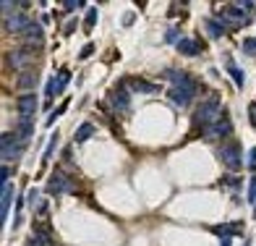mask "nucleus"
Instances as JSON below:
<instances>
[{
    "label": "nucleus",
    "instance_id": "obj_28",
    "mask_svg": "<svg viewBox=\"0 0 256 246\" xmlns=\"http://www.w3.org/2000/svg\"><path fill=\"white\" fill-rule=\"evenodd\" d=\"M246 165H249V170H256V147L249 149V162Z\"/></svg>",
    "mask_w": 256,
    "mask_h": 246
},
{
    "label": "nucleus",
    "instance_id": "obj_23",
    "mask_svg": "<svg viewBox=\"0 0 256 246\" xmlns=\"http://www.w3.org/2000/svg\"><path fill=\"white\" fill-rule=\"evenodd\" d=\"M241 48H243L246 55H256V37H246Z\"/></svg>",
    "mask_w": 256,
    "mask_h": 246
},
{
    "label": "nucleus",
    "instance_id": "obj_12",
    "mask_svg": "<svg viewBox=\"0 0 256 246\" xmlns=\"http://www.w3.org/2000/svg\"><path fill=\"white\" fill-rule=\"evenodd\" d=\"M32 24V19L26 13H21V11H16L13 16H8L5 19V32L8 34H24V29Z\"/></svg>",
    "mask_w": 256,
    "mask_h": 246
},
{
    "label": "nucleus",
    "instance_id": "obj_8",
    "mask_svg": "<svg viewBox=\"0 0 256 246\" xmlns=\"http://www.w3.org/2000/svg\"><path fill=\"white\" fill-rule=\"evenodd\" d=\"M219 21H222V24H233V26H243V24H249V16L243 13L241 5H225L222 13H219Z\"/></svg>",
    "mask_w": 256,
    "mask_h": 246
},
{
    "label": "nucleus",
    "instance_id": "obj_35",
    "mask_svg": "<svg viewBox=\"0 0 256 246\" xmlns=\"http://www.w3.org/2000/svg\"><path fill=\"white\" fill-rule=\"evenodd\" d=\"M238 5H241L243 11H251V8H254V3H251V0H243V3H238Z\"/></svg>",
    "mask_w": 256,
    "mask_h": 246
},
{
    "label": "nucleus",
    "instance_id": "obj_36",
    "mask_svg": "<svg viewBox=\"0 0 256 246\" xmlns=\"http://www.w3.org/2000/svg\"><path fill=\"white\" fill-rule=\"evenodd\" d=\"M34 199H37V191H34V189L26 191V202H34Z\"/></svg>",
    "mask_w": 256,
    "mask_h": 246
},
{
    "label": "nucleus",
    "instance_id": "obj_2",
    "mask_svg": "<svg viewBox=\"0 0 256 246\" xmlns=\"http://www.w3.org/2000/svg\"><path fill=\"white\" fill-rule=\"evenodd\" d=\"M219 121V102L214 97H209L204 99L199 107H196V113H194V126H201V129H209V126H214Z\"/></svg>",
    "mask_w": 256,
    "mask_h": 246
},
{
    "label": "nucleus",
    "instance_id": "obj_9",
    "mask_svg": "<svg viewBox=\"0 0 256 246\" xmlns=\"http://www.w3.org/2000/svg\"><path fill=\"white\" fill-rule=\"evenodd\" d=\"M34 60V50L32 48H26V50H13V52H8V66H11L13 71H24L29 63Z\"/></svg>",
    "mask_w": 256,
    "mask_h": 246
},
{
    "label": "nucleus",
    "instance_id": "obj_10",
    "mask_svg": "<svg viewBox=\"0 0 256 246\" xmlns=\"http://www.w3.org/2000/svg\"><path fill=\"white\" fill-rule=\"evenodd\" d=\"M16 107H18V115H21V118H34L37 107H40V102H37V95L34 92H24L21 97H18Z\"/></svg>",
    "mask_w": 256,
    "mask_h": 246
},
{
    "label": "nucleus",
    "instance_id": "obj_17",
    "mask_svg": "<svg viewBox=\"0 0 256 246\" xmlns=\"http://www.w3.org/2000/svg\"><path fill=\"white\" fill-rule=\"evenodd\" d=\"M204 29H207V34L212 40H219V37H225V24L222 21H214V19H207L204 21Z\"/></svg>",
    "mask_w": 256,
    "mask_h": 246
},
{
    "label": "nucleus",
    "instance_id": "obj_19",
    "mask_svg": "<svg viewBox=\"0 0 256 246\" xmlns=\"http://www.w3.org/2000/svg\"><path fill=\"white\" fill-rule=\"evenodd\" d=\"M128 87H131L133 92H144V95H154V92H157V84H146V81H141V79H131V81H128Z\"/></svg>",
    "mask_w": 256,
    "mask_h": 246
},
{
    "label": "nucleus",
    "instance_id": "obj_27",
    "mask_svg": "<svg viewBox=\"0 0 256 246\" xmlns=\"http://www.w3.org/2000/svg\"><path fill=\"white\" fill-rule=\"evenodd\" d=\"M91 52H94V45L89 42V45H84V48H81V52H79V58H81V60H86V58L91 55Z\"/></svg>",
    "mask_w": 256,
    "mask_h": 246
},
{
    "label": "nucleus",
    "instance_id": "obj_1",
    "mask_svg": "<svg viewBox=\"0 0 256 246\" xmlns=\"http://www.w3.org/2000/svg\"><path fill=\"white\" fill-rule=\"evenodd\" d=\"M165 79L172 81V87L168 89V99L175 107H188L196 95V81L183 71H165Z\"/></svg>",
    "mask_w": 256,
    "mask_h": 246
},
{
    "label": "nucleus",
    "instance_id": "obj_21",
    "mask_svg": "<svg viewBox=\"0 0 256 246\" xmlns=\"http://www.w3.org/2000/svg\"><path fill=\"white\" fill-rule=\"evenodd\" d=\"M227 71H230V76H233V84H235L238 89H243V84H246V74H243V71L238 68L233 60H227Z\"/></svg>",
    "mask_w": 256,
    "mask_h": 246
},
{
    "label": "nucleus",
    "instance_id": "obj_15",
    "mask_svg": "<svg viewBox=\"0 0 256 246\" xmlns=\"http://www.w3.org/2000/svg\"><path fill=\"white\" fill-rule=\"evenodd\" d=\"M37 84H40V76H37V71H24V74L18 76V87H21L24 92H34Z\"/></svg>",
    "mask_w": 256,
    "mask_h": 246
},
{
    "label": "nucleus",
    "instance_id": "obj_16",
    "mask_svg": "<svg viewBox=\"0 0 256 246\" xmlns=\"http://www.w3.org/2000/svg\"><path fill=\"white\" fill-rule=\"evenodd\" d=\"M212 233L222 236V239H230V236H235V233H243V225H241V223H230V225H214V228H212Z\"/></svg>",
    "mask_w": 256,
    "mask_h": 246
},
{
    "label": "nucleus",
    "instance_id": "obj_38",
    "mask_svg": "<svg viewBox=\"0 0 256 246\" xmlns=\"http://www.w3.org/2000/svg\"><path fill=\"white\" fill-rule=\"evenodd\" d=\"M254 217H256V204H254Z\"/></svg>",
    "mask_w": 256,
    "mask_h": 246
},
{
    "label": "nucleus",
    "instance_id": "obj_11",
    "mask_svg": "<svg viewBox=\"0 0 256 246\" xmlns=\"http://www.w3.org/2000/svg\"><path fill=\"white\" fill-rule=\"evenodd\" d=\"M110 105H113V110H118V113H126L128 110L131 97H128V92H126V84H118L113 92H110Z\"/></svg>",
    "mask_w": 256,
    "mask_h": 246
},
{
    "label": "nucleus",
    "instance_id": "obj_5",
    "mask_svg": "<svg viewBox=\"0 0 256 246\" xmlns=\"http://www.w3.org/2000/svg\"><path fill=\"white\" fill-rule=\"evenodd\" d=\"M68 81H71V71H68V68H60L58 76H52V79L47 81V87H44V95H47V105H52V99L68 87Z\"/></svg>",
    "mask_w": 256,
    "mask_h": 246
},
{
    "label": "nucleus",
    "instance_id": "obj_30",
    "mask_svg": "<svg viewBox=\"0 0 256 246\" xmlns=\"http://www.w3.org/2000/svg\"><path fill=\"white\" fill-rule=\"evenodd\" d=\"M8 176H11V170H8V165H3V170H0V189L8 186Z\"/></svg>",
    "mask_w": 256,
    "mask_h": 246
},
{
    "label": "nucleus",
    "instance_id": "obj_3",
    "mask_svg": "<svg viewBox=\"0 0 256 246\" xmlns=\"http://www.w3.org/2000/svg\"><path fill=\"white\" fill-rule=\"evenodd\" d=\"M24 149H26V142L18 139L16 131H11V134L5 131V134H3V139H0V154H3V162H5V165L21 157Z\"/></svg>",
    "mask_w": 256,
    "mask_h": 246
},
{
    "label": "nucleus",
    "instance_id": "obj_22",
    "mask_svg": "<svg viewBox=\"0 0 256 246\" xmlns=\"http://www.w3.org/2000/svg\"><path fill=\"white\" fill-rule=\"evenodd\" d=\"M91 136H94V126H91V123H81L76 129V136H73V139H76L79 144H84L86 139H91Z\"/></svg>",
    "mask_w": 256,
    "mask_h": 246
},
{
    "label": "nucleus",
    "instance_id": "obj_18",
    "mask_svg": "<svg viewBox=\"0 0 256 246\" xmlns=\"http://www.w3.org/2000/svg\"><path fill=\"white\" fill-rule=\"evenodd\" d=\"M178 52L180 55H199V50H201V45L199 42H194V40H180L178 45Z\"/></svg>",
    "mask_w": 256,
    "mask_h": 246
},
{
    "label": "nucleus",
    "instance_id": "obj_37",
    "mask_svg": "<svg viewBox=\"0 0 256 246\" xmlns=\"http://www.w3.org/2000/svg\"><path fill=\"white\" fill-rule=\"evenodd\" d=\"M230 244H233L230 239H222V241H219V246H230Z\"/></svg>",
    "mask_w": 256,
    "mask_h": 246
},
{
    "label": "nucleus",
    "instance_id": "obj_26",
    "mask_svg": "<svg viewBox=\"0 0 256 246\" xmlns=\"http://www.w3.org/2000/svg\"><path fill=\"white\" fill-rule=\"evenodd\" d=\"M165 42L178 45V42H180V32H178V29H168V34H165Z\"/></svg>",
    "mask_w": 256,
    "mask_h": 246
},
{
    "label": "nucleus",
    "instance_id": "obj_32",
    "mask_svg": "<svg viewBox=\"0 0 256 246\" xmlns=\"http://www.w3.org/2000/svg\"><path fill=\"white\" fill-rule=\"evenodd\" d=\"M249 118H251V126L256 129V102H251V105H249Z\"/></svg>",
    "mask_w": 256,
    "mask_h": 246
},
{
    "label": "nucleus",
    "instance_id": "obj_20",
    "mask_svg": "<svg viewBox=\"0 0 256 246\" xmlns=\"http://www.w3.org/2000/svg\"><path fill=\"white\" fill-rule=\"evenodd\" d=\"M11 199H13V189H11V186H3V199H0V217H3V223H5V217H8Z\"/></svg>",
    "mask_w": 256,
    "mask_h": 246
},
{
    "label": "nucleus",
    "instance_id": "obj_25",
    "mask_svg": "<svg viewBox=\"0 0 256 246\" xmlns=\"http://www.w3.org/2000/svg\"><path fill=\"white\" fill-rule=\"evenodd\" d=\"M97 24V8H91V11L86 13V19H84V29L86 32H91V26Z\"/></svg>",
    "mask_w": 256,
    "mask_h": 246
},
{
    "label": "nucleus",
    "instance_id": "obj_33",
    "mask_svg": "<svg viewBox=\"0 0 256 246\" xmlns=\"http://www.w3.org/2000/svg\"><path fill=\"white\" fill-rule=\"evenodd\" d=\"M222 181H225V186H230V189H238V186H241V181H238V178H230V176L222 178Z\"/></svg>",
    "mask_w": 256,
    "mask_h": 246
},
{
    "label": "nucleus",
    "instance_id": "obj_6",
    "mask_svg": "<svg viewBox=\"0 0 256 246\" xmlns=\"http://www.w3.org/2000/svg\"><path fill=\"white\" fill-rule=\"evenodd\" d=\"M233 134V121L227 115H222L214 126H209V129H204V136L209 142H214V139H225V136H230Z\"/></svg>",
    "mask_w": 256,
    "mask_h": 246
},
{
    "label": "nucleus",
    "instance_id": "obj_13",
    "mask_svg": "<svg viewBox=\"0 0 256 246\" xmlns=\"http://www.w3.org/2000/svg\"><path fill=\"white\" fill-rule=\"evenodd\" d=\"M24 42L29 45V48H42V42H44V32H42V26L37 24V21H32L29 26L24 29Z\"/></svg>",
    "mask_w": 256,
    "mask_h": 246
},
{
    "label": "nucleus",
    "instance_id": "obj_14",
    "mask_svg": "<svg viewBox=\"0 0 256 246\" xmlns=\"http://www.w3.org/2000/svg\"><path fill=\"white\" fill-rule=\"evenodd\" d=\"M13 131L18 134V139H21V142L29 144L32 134H34V123H32V118H18V123H16V129H13Z\"/></svg>",
    "mask_w": 256,
    "mask_h": 246
},
{
    "label": "nucleus",
    "instance_id": "obj_24",
    "mask_svg": "<svg viewBox=\"0 0 256 246\" xmlns=\"http://www.w3.org/2000/svg\"><path fill=\"white\" fill-rule=\"evenodd\" d=\"M58 139H60V136H58V134H52V139H50V144H47V149H44V154H42V162H47V160L52 157V149L58 147Z\"/></svg>",
    "mask_w": 256,
    "mask_h": 246
},
{
    "label": "nucleus",
    "instance_id": "obj_29",
    "mask_svg": "<svg viewBox=\"0 0 256 246\" xmlns=\"http://www.w3.org/2000/svg\"><path fill=\"white\" fill-rule=\"evenodd\" d=\"M249 202L256 204V178H251V184H249Z\"/></svg>",
    "mask_w": 256,
    "mask_h": 246
},
{
    "label": "nucleus",
    "instance_id": "obj_4",
    "mask_svg": "<svg viewBox=\"0 0 256 246\" xmlns=\"http://www.w3.org/2000/svg\"><path fill=\"white\" fill-rule=\"evenodd\" d=\"M217 157L225 162V168H227V170H241V165H243L241 147H238L235 142H230V144H222V147L217 149Z\"/></svg>",
    "mask_w": 256,
    "mask_h": 246
},
{
    "label": "nucleus",
    "instance_id": "obj_7",
    "mask_svg": "<svg viewBox=\"0 0 256 246\" xmlns=\"http://www.w3.org/2000/svg\"><path fill=\"white\" fill-rule=\"evenodd\" d=\"M71 189H73V181L68 176H63V173H58V170H55L52 176H50V181H47V194H52V197L68 194Z\"/></svg>",
    "mask_w": 256,
    "mask_h": 246
},
{
    "label": "nucleus",
    "instance_id": "obj_31",
    "mask_svg": "<svg viewBox=\"0 0 256 246\" xmlns=\"http://www.w3.org/2000/svg\"><path fill=\"white\" fill-rule=\"evenodd\" d=\"M63 110H66V105H60L55 113H50V118H47V126H52V121H58V115H63Z\"/></svg>",
    "mask_w": 256,
    "mask_h": 246
},
{
    "label": "nucleus",
    "instance_id": "obj_34",
    "mask_svg": "<svg viewBox=\"0 0 256 246\" xmlns=\"http://www.w3.org/2000/svg\"><path fill=\"white\" fill-rule=\"evenodd\" d=\"M73 29H76V19H73V21H68L66 26H63V34H66V37H68V34H71Z\"/></svg>",
    "mask_w": 256,
    "mask_h": 246
}]
</instances>
